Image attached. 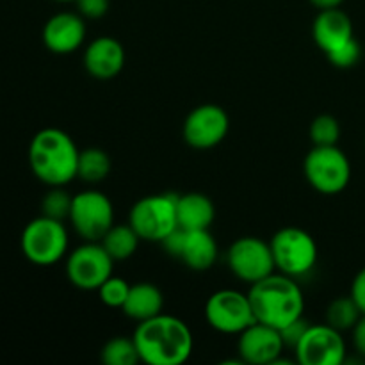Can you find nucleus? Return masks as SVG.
I'll return each mask as SVG.
<instances>
[{
  "instance_id": "nucleus-1",
  "label": "nucleus",
  "mask_w": 365,
  "mask_h": 365,
  "mask_svg": "<svg viewBox=\"0 0 365 365\" xmlns=\"http://www.w3.org/2000/svg\"><path fill=\"white\" fill-rule=\"evenodd\" d=\"M134 342L141 362L148 365H180L192 353V334L185 321L159 314L138 323Z\"/></svg>"
},
{
  "instance_id": "nucleus-2",
  "label": "nucleus",
  "mask_w": 365,
  "mask_h": 365,
  "mask_svg": "<svg viewBox=\"0 0 365 365\" xmlns=\"http://www.w3.org/2000/svg\"><path fill=\"white\" fill-rule=\"evenodd\" d=\"M29 166L43 184L56 187L68 185L77 178L81 150L70 134L61 128H43L29 145Z\"/></svg>"
},
{
  "instance_id": "nucleus-3",
  "label": "nucleus",
  "mask_w": 365,
  "mask_h": 365,
  "mask_svg": "<svg viewBox=\"0 0 365 365\" xmlns=\"http://www.w3.org/2000/svg\"><path fill=\"white\" fill-rule=\"evenodd\" d=\"M253 314L259 323L284 330L287 324L303 317L305 298L294 278L284 273H271L257 284H252L248 292Z\"/></svg>"
},
{
  "instance_id": "nucleus-4",
  "label": "nucleus",
  "mask_w": 365,
  "mask_h": 365,
  "mask_svg": "<svg viewBox=\"0 0 365 365\" xmlns=\"http://www.w3.org/2000/svg\"><path fill=\"white\" fill-rule=\"evenodd\" d=\"M177 202L178 195L163 192L145 196L132 205L128 223L141 241L163 242L178 227Z\"/></svg>"
},
{
  "instance_id": "nucleus-5",
  "label": "nucleus",
  "mask_w": 365,
  "mask_h": 365,
  "mask_svg": "<svg viewBox=\"0 0 365 365\" xmlns=\"http://www.w3.org/2000/svg\"><path fill=\"white\" fill-rule=\"evenodd\" d=\"M68 230L63 221L39 216L29 221L20 237L21 252L36 266H53L68 252Z\"/></svg>"
},
{
  "instance_id": "nucleus-6",
  "label": "nucleus",
  "mask_w": 365,
  "mask_h": 365,
  "mask_svg": "<svg viewBox=\"0 0 365 365\" xmlns=\"http://www.w3.org/2000/svg\"><path fill=\"white\" fill-rule=\"evenodd\" d=\"M305 178L321 195H339L351 180V164L346 153L335 146H314L303 164Z\"/></svg>"
},
{
  "instance_id": "nucleus-7",
  "label": "nucleus",
  "mask_w": 365,
  "mask_h": 365,
  "mask_svg": "<svg viewBox=\"0 0 365 365\" xmlns=\"http://www.w3.org/2000/svg\"><path fill=\"white\" fill-rule=\"evenodd\" d=\"M274 266L287 277H303L317 262V245L312 235L298 227H285L271 237Z\"/></svg>"
},
{
  "instance_id": "nucleus-8",
  "label": "nucleus",
  "mask_w": 365,
  "mask_h": 365,
  "mask_svg": "<svg viewBox=\"0 0 365 365\" xmlns=\"http://www.w3.org/2000/svg\"><path fill=\"white\" fill-rule=\"evenodd\" d=\"M68 220L78 237L84 241L100 242L114 225L113 202L95 189L82 191L73 196Z\"/></svg>"
},
{
  "instance_id": "nucleus-9",
  "label": "nucleus",
  "mask_w": 365,
  "mask_h": 365,
  "mask_svg": "<svg viewBox=\"0 0 365 365\" xmlns=\"http://www.w3.org/2000/svg\"><path fill=\"white\" fill-rule=\"evenodd\" d=\"M205 319L210 328L230 335H239L257 321L248 294L235 289H223L207 299Z\"/></svg>"
},
{
  "instance_id": "nucleus-10",
  "label": "nucleus",
  "mask_w": 365,
  "mask_h": 365,
  "mask_svg": "<svg viewBox=\"0 0 365 365\" xmlns=\"http://www.w3.org/2000/svg\"><path fill=\"white\" fill-rule=\"evenodd\" d=\"M113 257L100 242L86 241L68 255L66 277L82 291H98L100 285L113 277Z\"/></svg>"
},
{
  "instance_id": "nucleus-11",
  "label": "nucleus",
  "mask_w": 365,
  "mask_h": 365,
  "mask_svg": "<svg viewBox=\"0 0 365 365\" xmlns=\"http://www.w3.org/2000/svg\"><path fill=\"white\" fill-rule=\"evenodd\" d=\"M227 260L232 273L250 285L269 277L277 269L269 242L253 235L235 239L228 248Z\"/></svg>"
},
{
  "instance_id": "nucleus-12",
  "label": "nucleus",
  "mask_w": 365,
  "mask_h": 365,
  "mask_svg": "<svg viewBox=\"0 0 365 365\" xmlns=\"http://www.w3.org/2000/svg\"><path fill=\"white\" fill-rule=\"evenodd\" d=\"M294 353L302 365H341L346 360V342L330 324H310Z\"/></svg>"
},
{
  "instance_id": "nucleus-13",
  "label": "nucleus",
  "mask_w": 365,
  "mask_h": 365,
  "mask_svg": "<svg viewBox=\"0 0 365 365\" xmlns=\"http://www.w3.org/2000/svg\"><path fill=\"white\" fill-rule=\"evenodd\" d=\"M230 118L223 107L203 103L187 114L182 127L185 143L196 150H210L220 145L228 134Z\"/></svg>"
},
{
  "instance_id": "nucleus-14",
  "label": "nucleus",
  "mask_w": 365,
  "mask_h": 365,
  "mask_svg": "<svg viewBox=\"0 0 365 365\" xmlns=\"http://www.w3.org/2000/svg\"><path fill=\"white\" fill-rule=\"evenodd\" d=\"M285 344L280 330L267 324L255 323L239 334L237 351L242 362L252 365L278 364Z\"/></svg>"
},
{
  "instance_id": "nucleus-15",
  "label": "nucleus",
  "mask_w": 365,
  "mask_h": 365,
  "mask_svg": "<svg viewBox=\"0 0 365 365\" xmlns=\"http://www.w3.org/2000/svg\"><path fill=\"white\" fill-rule=\"evenodd\" d=\"M84 18L78 13H57L46 20L43 27V45L57 56H66L82 46L86 39Z\"/></svg>"
},
{
  "instance_id": "nucleus-16",
  "label": "nucleus",
  "mask_w": 365,
  "mask_h": 365,
  "mask_svg": "<svg viewBox=\"0 0 365 365\" xmlns=\"http://www.w3.org/2000/svg\"><path fill=\"white\" fill-rule=\"evenodd\" d=\"M125 66V50L118 39L100 36L93 39L84 50V68L98 81L114 78Z\"/></svg>"
},
{
  "instance_id": "nucleus-17",
  "label": "nucleus",
  "mask_w": 365,
  "mask_h": 365,
  "mask_svg": "<svg viewBox=\"0 0 365 365\" xmlns=\"http://www.w3.org/2000/svg\"><path fill=\"white\" fill-rule=\"evenodd\" d=\"M312 38L316 45L328 53L346 43L353 36V21L348 14L339 7L334 9H321L312 24Z\"/></svg>"
},
{
  "instance_id": "nucleus-18",
  "label": "nucleus",
  "mask_w": 365,
  "mask_h": 365,
  "mask_svg": "<svg viewBox=\"0 0 365 365\" xmlns=\"http://www.w3.org/2000/svg\"><path fill=\"white\" fill-rule=\"evenodd\" d=\"M216 217V207L212 200L202 192L178 195L177 221L184 230H209Z\"/></svg>"
},
{
  "instance_id": "nucleus-19",
  "label": "nucleus",
  "mask_w": 365,
  "mask_h": 365,
  "mask_svg": "<svg viewBox=\"0 0 365 365\" xmlns=\"http://www.w3.org/2000/svg\"><path fill=\"white\" fill-rule=\"evenodd\" d=\"M163 307L164 296L160 289L157 285L148 284V282H141V284L130 285V291H128L121 310H123L125 316L141 323V321L163 314Z\"/></svg>"
},
{
  "instance_id": "nucleus-20",
  "label": "nucleus",
  "mask_w": 365,
  "mask_h": 365,
  "mask_svg": "<svg viewBox=\"0 0 365 365\" xmlns=\"http://www.w3.org/2000/svg\"><path fill=\"white\" fill-rule=\"evenodd\" d=\"M180 260L192 271H207L217 260V242L209 230H185Z\"/></svg>"
},
{
  "instance_id": "nucleus-21",
  "label": "nucleus",
  "mask_w": 365,
  "mask_h": 365,
  "mask_svg": "<svg viewBox=\"0 0 365 365\" xmlns=\"http://www.w3.org/2000/svg\"><path fill=\"white\" fill-rule=\"evenodd\" d=\"M141 237L138 232L128 225H113L106 235L102 237L100 245L103 246L107 253L113 257V260H127L138 252V246Z\"/></svg>"
},
{
  "instance_id": "nucleus-22",
  "label": "nucleus",
  "mask_w": 365,
  "mask_h": 365,
  "mask_svg": "<svg viewBox=\"0 0 365 365\" xmlns=\"http://www.w3.org/2000/svg\"><path fill=\"white\" fill-rule=\"evenodd\" d=\"M113 163L102 148H86L78 155L77 177L86 184H100L109 177Z\"/></svg>"
},
{
  "instance_id": "nucleus-23",
  "label": "nucleus",
  "mask_w": 365,
  "mask_h": 365,
  "mask_svg": "<svg viewBox=\"0 0 365 365\" xmlns=\"http://www.w3.org/2000/svg\"><path fill=\"white\" fill-rule=\"evenodd\" d=\"M360 317H362V310L359 309L351 296L334 299L327 309V324L339 331L353 330Z\"/></svg>"
},
{
  "instance_id": "nucleus-24",
  "label": "nucleus",
  "mask_w": 365,
  "mask_h": 365,
  "mask_svg": "<svg viewBox=\"0 0 365 365\" xmlns=\"http://www.w3.org/2000/svg\"><path fill=\"white\" fill-rule=\"evenodd\" d=\"M139 360L134 337H113L102 349V362L106 365H135Z\"/></svg>"
},
{
  "instance_id": "nucleus-25",
  "label": "nucleus",
  "mask_w": 365,
  "mask_h": 365,
  "mask_svg": "<svg viewBox=\"0 0 365 365\" xmlns=\"http://www.w3.org/2000/svg\"><path fill=\"white\" fill-rule=\"evenodd\" d=\"M71 203H73V196L64 189V185H56V187H50V191L43 196L41 214L52 220L64 221L70 217Z\"/></svg>"
},
{
  "instance_id": "nucleus-26",
  "label": "nucleus",
  "mask_w": 365,
  "mask_h": 365,
  "mask_svg": "<svg viewBox=\"0 0 365 365\" xmlns=\"http://www.w3.org/2000/svg\"><path fill=\"white\" fill-rule=\"evenodd\" d=\"M341 123L330 114H321L310 123V141L314 146H335L341 139Z\"/></svg>"
},
{
  "instance_id": "nucleus-27",
  "label": "nucleus",
  "mask_w": 365,
  "mask_h": 365,
  "mask_svg": "<svg viewBox=\"0 0 365 365\" xmlns=\"http://www.w3.org/2000/svg\"><path fill=\"white\" fill-rule=\"evenodd\" d=\"M130 285L120 277H109L102 285L98 287V296L102 299L103 305L110 307V309H121L127 299Z\"/></svg>"
},
{
  "instance_id": "nucleus-28",
  "label": "nucleus",
  "mask_w": 365,
  "mask_h": 365,
  "mask_svg": "<svg viewBox=\"0 0 365 365\" xmlns=\"http://www.w3.org/2000/svg\"><path fill=\"white\" fill-rule=\"evenodd\" d=\"M327 57L335 68L348 70V68H353L359 63L360 57H362V48H360V43L355 38H351L346 43H342V45H339L337 48L330 50Z\"/></svg>"
},
{
  "instance_id": "nucleus-29",
  "label": "nucleus",
  "mask_w": 365,
  "mask_h": 365,
  "mask_svg": "<svg viewBox=\"0 0 365 365\" xmlns=\"http://www.w3.org/2000/svg\"><path fill=\"white\" fill-rule=\"evenodd\" d=\"M75 4H77L78 14L88 20H98L106 16L110 6L109 0H75Z\"/></svg>"
},
{
  "instance_id": "nucleus-30",
  "label": "nucleus",
  "mask_w": 365,
  "mask_h": 365,
  "mask_svg": "<svg viewBox=\"0 0 365 365\" xmlns=\"http://www.w3.org/2000/svg\"><path fill=\"white\" fill-rule=\"evenodd\" d=\"M310 324H312V323H309V321H307L305 317H299V319H296L294 323L287 324V327H285L284 330H280L282 339H284L285 348L294 349L296 344H298V342H299V339L303 337V334H305L307 328H309Z\"/></svg>"
},
{
  "instance_id": "nucleus-31",
  "label": "nucleus",
  "mask_w": 365,
  "mask_h": 365,
  "mask_svg": "<svg viewBox=\"0 0 365 365\" xmlns=\"http://www.w3.org/2000/svg\"><path fill=\"white\" fill-rule=\"evenodd\" d=\"M184 242H185V230L184 228L177 227L166 239H164L160 245H163L164 252L168 255L175 257V259H180L182 255V250H184Z\"/></svg>"
},
{
  "instance_id": "nucleus-32",
  "label": "nucleus",
  "mask_w": 365,
  "mask_h": 365,
  "mask_svg": "<svg viewBox=\"0 0 365 365\" xmlns=\"http://www.w3.org/2000/svg\"><path fill=\"white\" fill-rule=\"evenodd\" d=\"M351 298L355 299V303L359 305V309L365 314V267L362 271H359V274L355 277L351 284Z\"/></svg>"
},
{
  "instance_id": "nucleus-33",
  "label": "nucleus",
  "mask_w": 365,
  "mask_h": 365,
  "mask_svg": "<svg viewBox=\"0 0 365 365\" xmlns=\"http://www.w3.org/2000/svg\"><path fill=\"white\" fill-rule=\"evenodd\" d=\"M353 344H355L356 353L365 359V314H362L359 323L353 328Z\"/></svg>"
},
{
  "instance_id": "nucleus-34",
  "label": "nucleus",
  "mask_w": 365,
  "mask_h": 365,
  "mask_svg": "<svg viewBox=\"0 0 365 365\" xmlns=\"http://www.w3.org/2000/svg\"><path fill=\"white\" fill-rule=\"evenodd\" d=\"M344 0H310L312 6H316L317 9H334V7H341V4Z\"/></svg>"
},
{
  "instance_id": "nucleus-35",
  "label": "nucleus",
  "mask_w": 365,
  "mask_h": 365,
  "mask_svg": "<svg viewBox=\"0 0 365 365\" xmlns=\"http://www.w3.org/2000/svg\"><path fill=\"white\" fill-rule=\"evenodd\" d=\"M56 2H75V0H56Z\"/></svg>"
}]
</instances>
